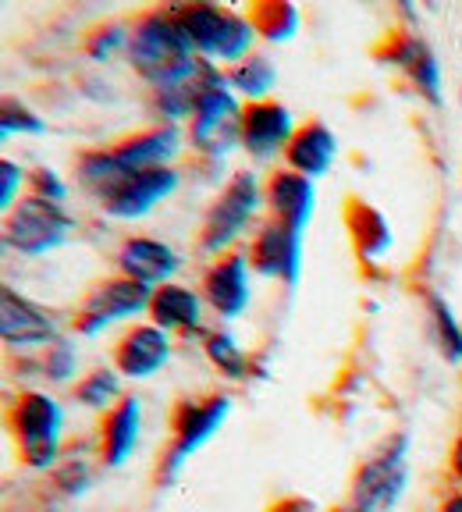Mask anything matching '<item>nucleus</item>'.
<instances>
[{
  "instance_id": "bb28decb",
  "label": "nucleus",
  "mask_w": 462,
  "mask_h": 512,
  "mask_svg": "<svg viewBox=\"0 0 462 512\" xmlns=\"http://www.w3.org/2000/svg\"><path fill=\"white\" fill-rule=\"evenodd\" d=\"M427 303H431V313H434V328H438V342H441V352H445V360L459 363L462 360V328L455 324L452 310H448V303L441 296H427Z\"/></svg>"
},
{
  "instance_id": "39448f33",
  "label": "nucleus",
  "mask_w": 462,
  "mask_h": 512,
  "mask_svg": "<svg viewBox=\"0 0 462 512\" xmlns=\"http://www.w3.org/2000/svg\"><path fill=\"white\" fill-rule=\"evenodd\" d=\"M242 107L235 100L228 86V75H224L217 86H210L203 93V100L196 104L189 121V146H196L207 157H224L228 150L242 143Z\"/></svg>"
},
{
  "instance_id": "5701e85b",
  "label": "nucleus",
  "mask_w": 462,
  "mask_h": 512,
  "mask_svg": "<svg viewBox=\"0 0 462 512\" xmlns=\"http://www.w3.org/2000/svg\"><path fill=\"white\" fill-rule=\"evenodd\" d=\"M349 228H352V242H356V253H363V260H377L391 246L388 221H384L381 210L367 207V203L359 200L349 203Z\"/></svg>"
},
{
  "instance_id": "7ed1b4c3",
  "label": "nucleus",
  "mask_w": 462,
  "mask_h": 512,
  "mask_svg": "<svg viewBox=\"0 0 462 512\" xmlns=\"http://www.w3.org/2000/svg\"><path fill=\"white\" fill-rule=\"evenodd\" d=\"M11 431L25 466H50L61 445V406L43 392H22L11 406Z\"/></svg>"
},
{
  "instance_id": "473e14b6",
  "label": "nucleus",
  "mask_w": 462,
  "mask_h": 512,
  "mask_svg": "<svg viewBox=\"0 0 462 512\" xmlns=\"http://www.w3.org/2000/svg\"><path fill=\"white\" fill-rule=\"evenodd\" d=\"M0 171H4V189H0V203H4V207H15V185L22 182V168H18V164H11V160H4V164H0Z\"/></svg>"
},
{
  "instance_id": "a211bd4d",
  "label": "nucleus",
  "mask_w": 462,
  "mask_h": 512,
  "mask_svg": "<svg viewBox=\"0 0 462 512\" xmlns=\"http://www.w3.org/2000/svg\"><path fill=\"white\" fill-rule=\"evenodd\" d=\"M178 150H182V132L175 125H157L121 139L114 146V157L121 164H128L132 171H146V168H171V157Z\"/></svg>"
},
{
  "instance_id": "72a5a7b5",
  "label": "nucleus",
  "mask_w": 462,
  "mask_h": 512,
  "mask_svg": "<svg viewBox=\"0 0 462 512\" xmlns=\"http://www.w3.org/2000/svg\"><path fill=\"white\" fill-rule=\"evenodd\" d=\"M57 484H61L64 491H82L89 484V473H86V466H68L64 473H57Z\"/></svg>"
},
{
  "instance_id": "412c9836",
  "label": "nucleus",
  "mask_w": 462,
  "mask_h": 512,
  "mask_svg": "<svg viewBox=\"0 0 462 512\" xmlns=\"http://www.w3.org/2000/svg\"><path fill=\"white\" fill-rule=\"evenodd\" d=\"M150 317L164 331H189L200 324V296L182 285H160L153 288Z\"/></svg>"
},
{
  "instance_id": "393cba45",
  "label": "nucleus",
  "mask_w": 462,
  "mask_h": 512,
  "mask_svg": "<svg viewBox=\"0 0 462 512\" xmlns=\"http://www.w3.org/2000/svg\"><path fill=\"white\" fill-rule=\"evenodd\" d=\"M249 22L260 36L267 40H292L295 29H299V11L292 4H281V0H267V4H256L249 11Z\"/></svg>"
},
{
  "instance_id": "9b49d317",
  "label": "nucleus",
  "mask_w": 462,
  "mask_h": 512,
  "mask_svg": "<svg viewBox=\"0 0 462 512\" xmlns=\"http://www.w3.org/2000/svg\"><path fill=\"white\" fill-rule=\"evenodd\" d=\"M249 264L267 278H281L285 285H295L299 264H303V232H295L281 221H267L249 246Z\"/></svg>"
},
{
  "instance_id": "a878e982",
  "label": "nucleus",
  "mask_w": 462,
  "mask_h": 512,
  "mask_svg": "<svg viewBox=\"0 0 462 512\" xmlns=\"http://www.w3.org/2000/svg\"><path fill=\"white\" fill-rule=\"evenodd\" d=\"M118 392H121V381L114 370H93L86 381L75 388V399L82 406H93V409H104V406H118Z\"/></svg>"
},
{
  "instance_id": "f03ea898",
  "label": "nucleus",
  "mask_w": 462,
  "mask_h": 512,
  "mask_svg": "<svg viewBox=\"0 0 462 512\" xmlns=\"http://www.w3.org/2000/svg\"><path fill=\"white\" fill-rule=\"evenodd\" d=\"M171 15L203 61H246V50L256 36L249 18L214 4H182V8H171Z\"/></svg>"
},
{
  "instance_id": "9d476101",
  "label": "nucleus",
  "mask_w": 462,
  "mask_h": 512,
  "mask_svg": "<svg viewBox=\"0 0 462 512\" xmlns=\"http://www.w3.org/2000/svg\"><path fill=\"white\" fill-rule=\"evenodd\" d=\"M178 189V171L175 168H146V171H132L118 189L107 196L100 207L111 217L121 221H136V217L150 214L160 200H168L171 192Z\"/></svg>"
},
{
  "instance_id": "2eb2a0df",
  "label": "nucleus",
  "mask_w": 462,
  "mask_h": 512,
  "mask_svg": "<svg viewBox=\"0 0 462 512\" xmlns=\"http://www.w3.org/2000/svg\"><path fill=\"white\" fill-rule=\"evenodd\" d=\"M168 331L157 328V324H139L132 328L114 349V363L125 377H150L157 374L164 363H168Z\"/></svg>"
},
{
  "instance_id": "f257e3e1",
  "label": "nucleus",
  "mask_w": 462,
  "mask_h": 512,
  "mask_svg": "<svg viewBox=\"0 0 462 512\" xmlns=\"http://www.w3.org/2000/svg\"><path fill=\"white\" fill-rule=\"evenodd\" d=\"M128 61L150 82V89H164L171 82L185 79L203 64V57L196 54V47L189 43V36L182 32V25L175 22L171 8L146 11L132 32H128Z\"/></svg>"
},
{
  "instance_id": "4be33fe9",
  "label": "nucleus",
  "mask_w": 462,
  "mask_h": 512,
  "mask_svg": "<svg viewBox=\"0 0 462 512\" xmlns=\"http://www.w3.org/2000/svg\"><path fill=\"white\" fill-rule=\"evenodd\" d=\"M139 438V399H121L104 416V459L121 466Z\"/></svg>"
},
{
  "instance_id": "b1692460",
  "label": "nucleus",
  "mask_w": 462,
  "mask_h": 512,
  "mask_svg": "<svg viewBox=\"0 0 462 512\" xmlns=\"http://www.w3.org/2000/svg\"><path fill=\"white\" fill-rule=\"evenodd\" d=\"M274 79H278V72H274V64L267 61L263 54H249L246 61H239L235 68L228 72V82L239 93H246L249 100H263V96L271 93V86H274Z\"/></svg>"
},
{
  "instance_id": "6e6552de",
  "label": "nucleus",
  "mask_w": 462,
  "mask_h": 512,
  "mask_svg": "<svg viewBox=\"0 0 462 512\" xmlns=\"http://www.w3.org/2000/svg\"><path fill=\"white\" fill-rule=\"evenodd\" d=\"M150 299H153V288L139 285V281L125 278V274L121 278H107L89 288V296L75 310V331L79 335H96V331L111 328L118 320L150 310Z\"/></svg>"
},
{
  "instance_id": "6ab92c4d",
  "label": "nucleus",
  "mask_w": 462,
  "mask_h": 512,
  "mask_svg": "<svg viewBox=\"0 0 462 512\" xmlns=\"http://www.w3.org/2000/svg\"><path fill=\"white\" fill-rule=\"evenodd\" d=\"M335 153H338L335 132H331L324 121H306L303 128H295L292 143H288V150H285V160H288V168L299 171V175L317 178L331 168Z\"/></svg>"
},
{
  "instance_id": "423d86ee",
  "label": "nucleus",
  "mask_w": 462,
  "mask_h": 512,
  "mask_svg": "<svg viewBox=\"0 0 462 512\" xmlns=\"http://www.w3.org/2000/svg\"><path fill=\"white\" fill-rule=\"evenodd\" d=\"M260 182H256L253 171H235L231 182L221 189V196L210 207L207 221H203L200 232V253H221L231 242L239 239L242 228L249 224V217L260 207Z\"/></svg>"
},
{
  "instance_id": "cd10ccee",
  "label": "nucleus",
  "mask_w": 462,
  "mask_h": 512,
  "mask_svg": "<svg viewBox=\"0 0 462 512\" xmlns=\"http://www.w3.org/2000/svg\"><path fill=\"white\" fill-rule=\"evenodd\" d=\"M207 356L217 363V370L228 377H246V352L231 342V335H210L207 338Z\"/></svg>"
},
{
  "instance_id": "c85d7f7f",
  "label": "nucleus",
  "mask_w": 462,
  "mask_h": 512,
  "mask_svg": "<svg viewBox=\"0 0 462 512\" xmlns=\"http://www.w3.org/2000/svg\"><path fill=\"white\" fill-rule=\"evenodd\" d=\"M75 363H79V352H75L72 342H64V338H57V342L47 345V352H43V374H47L50 381H68V377L75 374Z\"/></svg>"
},
{
  "instance_id": "e433bc0d",
  "label": "nucleus",
  "mask_w": 462,
  "mask_h": 512,
  "mask_svg": "<svg viewBox=\"0 0 462 512\" xmlns=\"http://www.w3.org/2000/svg\"><path fill=\"white\" fill-rule=\"evenodd\" d=\"M441 512H462V491H455V495L441 505Z\"/></svg>"
},
{
  "instance_id": "f8f14e48",
  "label": "nucleus",
  "mask_w": 462,
  "mask_h": 512,
  "mask_svg": "<svg viewBox=\"0 0 462 512\" xmlns=\"http://www.w3.org/2000/svg\"><path fill=\"white\" fill-rule=\"evenodd\" d=\"M295 136L292 114L278 100H256L242 114V146L256 160H271L274 153H285Z\"/></svg>"
},
{
  "instance_id": "c756f323",
  "label": "nucleus",
  "mask_w": 462,
  "mask_h": 512,
  "mask_svg": "<svg viewBox=\"0 0 462 512\" xmlns=\"http://www.w3.org/2000/svg\"><path fill=\"white\" fill-rule=\"evenodd\" d=\"M0 125H4V132H43V118H36V114L29 111V107L15 104V100H4V114H0Z\"/></svg>"
},
{
  "instance_id": "aec40b11",
  "label": "nucleus",
  "mask_w": 462,
  "mask_h": 512,
  "mask_svg": "<svg viewBox=\"0 0 462 512\" xmlns=\"http://www.w3.org/2000/svg\"><path fill=\"white\" fill-rule=\"evenodd\" d=\"M384 61H391L395 68L406 72V79L420 89L427 100H438V86H441V75H438V57L431 54V47L416 36H395L384 50Z\"/></svg>"
},
{
  "instance_id": "7c9ffc66",
  "label": "nucleus",
  "mask_w": 462,
  "mask_h": 512,
  "mask_svg": "<svg viewBox=\"0 0 462 512\" xmlns=\"http://www.w3.org/2000/svg\"><path fill=\"white\" fill-rule=\"evenodd\" d=\"M118 43L128 47V32L121 29V25H104V29H96L93 36H89V54H93L96 61H104Z\"/></svg>"
},
{
  "instance_id": "1a4fd4ad",
  "label": "nucleus",
  "mask_w": 462,
  "mask_h": 512,
  "mask_svg": "<svg viewBox=\"0 0 462 512\" xmlns=\"http://www.w3.org/2000/svg\"><path fill=\"white\" fill-rule=\"evenodd\" d=\"M231 402L228 395H210L203 402H182L175 409V445L168 448V463H164V477H175L178 466L221 431L224 416H228Z\"/></svg>"
},
{
  "instance_id": "f704fd0d",
  "label": "nucleus",
  "mask_w": 462,
  "mask_h": 512,
  "mask_svg": "<svg viewBox=\"0 0 462 512\" xmlns=\"http://www.w3.org/2000/svg\"><path fill=\"white\" fill-rule=\"evenodd\" d=\"M271 512H317V505L310 498H281L271 505Z\"/></svg>"
},
{
  "instance_id": "4468645a",
  "label": "nucleus",
  "mask_w": 462,
  "mask_h": 512,
  "mask_svg": "<svg viewBox=\"0 0 462 512\" xmlns=\"http://www.w3.org/2000/svg\"><path fill=\"white\" fill-rule=\"evenodd\" d=\"M0 331L11 349H29V345H54L57 331L47 310L32 306L29 299L15 296L11 288H4V310H0Z\"/></svg>"
},
{
  "instance_id": "20e7f679",
  "label": "nucleus",
  "mask_w": 462,
  "mask_h": 512,
  "mask_svg": "<svg viewBox=\"0 0 462 512\" xmlns=\"http://www.w3.org/2000/svg\"><path fill=\"white\" fill-rule=\"evenodd\" d=\"M72 228H75V221L64 214L61 203L40 200V196L29 192L25 200H18V207L8 210L4 242L25 256H40L61 246V242L72 235Z\"/></svg>"
},
{
  "instance_id": "ddd939ff",
  "label": "nucleus",
  "mask_w": 462,
  "mask_h": 512,
  "mask_svg": "<svg viewBox=\"0 0 462 512\" xmlns=\"http://www.w3.org/2000/svg\"><path fill=\"white\" fill-rule=\"evenodd\" d=\"M203 296L221 317H239L249 303V260L242 253H224L203 274Z\"/></svg>"
},
{
  "instance_id": "f3484780",
  "label": "nucleus",
  "mask_w": 462,
  "mask_h": 512,
  "mask_svg": "<svg viewBox=\"0 0 462 512\" xmlns=\"http://www.w3.org/2000/svg\"><path fill=\"white\" fill-rule=\"evenodd\" d=\"M267 203H271V210H274V221L288 224L295 232H303L313 214V178L299 175V171H292V168L274 171V175L267 178Z\"/></svg>"
},
{
  "instance_id": "dca6fc26",
  "label": "nucleus",
  "mask_w": 462,
  "mask_h": 512,
  "mask_svg": "<svg viewBox=\"0 0 462 512\" xmlns=\"http://www.w3.org/2000/svg\"><path fill=\"white\" fill-rule=\"evenodd\" d=\"M118 267L125 278L139 281V285L153 288V285H168L178 271V256L171 246L157 239H128L118 249Z\"/></svg>"
},
{
  "instance_id": "c9c22d12",
  "label": "nucleus",
  "mask_w": 462,
  "mask_h": 512,
  "mask_svg": "<svg viewBox=\"0 0 462 512\" xmlns=\"http://www.w3.org/2000/svg\"><path fill=\"white\" fill-rule=\"evenodd\" d=\"M452 470H455V477L462 480V438L455 441V448H452Z\"/></svg>"
},
{
  "instance_id": "0eeeda50",
  "label": "nucleus",
  "mask_w": 462,
  "mask_h": 512,
  "mask_svg": "<svg viewBox=\"0 0 462 512\" xmlns=\"http://www.w3.org/2000/svg\"><path fill=\"white\" fill-rule=\"evenodd\" d=\"M406 491V438H395L391 448L377 452L356 473L345 512H388Z\"/></svg>"
},
{
  "instance_id": "2f4dec72",
  "label": "nucleus",
  "mask_w": 462,
  "mask_h": 512,
  "mask_svg": "<svg viewBox=\"0 0 462 512\" xmlns=\"http://www.w3.org/2000/svg\"><path fill=\"white\" fill-rule=\"evenodd\" d=\"M32 196H40V200H50V203H61L64 185L57 182V175L50 168H36L32 171Z\"/></svg>"
}]
</instances>
